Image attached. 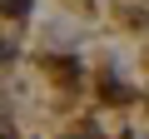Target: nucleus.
I'll use <instances>...</instances> for the list:
<instances>
[{"instance_id":"f257e3e1","label":"nucleus","mask_w":149,"mask_h":139,"mask_svg":"<svg viewBox=\"0 0 149 139\" xmlns=\"http://www.w3.org/2000/svg\"><path fill=\"white\" fill-rule=\"evenodd\" d=\"M0 15H30V0H0Z\"/></svg>"}]
</instances>
